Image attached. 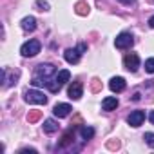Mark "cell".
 <instances>
[{"label":"cell","mask_w":154,"mask_h":154,"mask_svg":"<svg viewBox=\"0 0 154 154\" xmlns=\"http://www.w3.org/2000/svg\"><path fill=\"white\" fill-rule=\"evenodd\" d=\"M36 6H38L40 11H47L49 9V4L45 2V0H36Z\"/></svg>","instance_id":"obj_23"},{"label":"cell","mask_w":154,"mask_h":154,"mask_svg":"<svg viewBox=\"0 0 154 154\" xmlns=\"http://www.w3.org/2000/svg\"><path fill=\"white\" fill-rule=\"evenodd\" d=\"M152 2H154V0H152Z\"/></svg>","instance_id":"obj_28"},{"label":"cell","mask_w":154,"mask_h":154,"mask_svg":"<svg viewBox=\"0 0 154 154\" xmlns=\"http://www.w3.org/2000/svg\"><path fill=\"white\" fill-rule=\"evenodd\" d=\"M26 102L27 103H36V105H45L47 103V96L36 89H29L26 91Z\"/></svg>","instance_id":"obj_1"},{"label":"cell","mask_w":154,"mask_h":154,"mask_svg":"<svg viewBox=\"0 0 154 154\" xmlns=\"http://www.w3.org/2000/svg\"><path fill=\"white\" fill-rule=\"evenodd\" d=\"M72 138H74V131L69 129V131L63 134V138H62V141H60V147H67V145L72 141Z\"/></svg>","instance_id":"obj_15"},{"label":"cell","mask_w":154,"mask_h":154,"mask_svg":"<svg viewBox=\"0 0 154 154\" xmlns=\"http://www.w3.org/2000/svg\"><path fill=\"white\" fill-rule=\"evenodd\" d=\"M54 71H56V67L53 63H40L36 67V71H35V76H40V78H45L47 80L51 74H54Z\"/></svg>","instance_id":"obj_5"},{"label":"cell","mask_w":154,"mask_h":154,"mask_svg":"<svg viewBox=\"0 0 154 154\" xmlns=\"http://www.w3.org/2000/svg\"><path fill=\"white\" fill-rule=\"evenodd\" d=\"M120 2H122V4H125V6H131V4H134V2H136V0H120Z\"/></svg>","instance_id":"obj_25"},{"label":"cell","mask_w":154,"mask_h":154,"mask_svg":"<svg viewBox=\"0 0 154 154\" xmlns=\"http://www.w3.org/2000/svg\"><path fill=\"white\" fill-rule=\"evenodd\" d=\"M143 140L147 141V145H150V147H154V132H145V136H143Z\"/></svg>","instance_id":"obj_22"},{"label":"cell","mask_w":154,"mask_h":154,"mask_svg":"<svg viewBox=\"0 0 154 154\" xmlns=\"http://www.w3.org/2000/svg\"><path fill=\"white\" fill-rule=\"evenodd\" d=\"M143 120H145V112H143V111H134V112H131L129 118H127L129 125H132V127H140V125L143 123Z\"/></svg>","instance_id":"obj_8"},{"label":"cell","mask_w":154,"mask_h":154,"mask_svg":"<svg viewBox=\"0 0 154 154\" xmlns=\"http://www.w3.org/2000/svg\"><path fill=\"white\" fill-rule=\"evenodd\" d=\"M91 89H93V93H98V91L102 89V82H100L98 78H94V80L91 82Z\"/></svg>","instance_id":"obj_21"},{"label":"cell","mask_w":154,"mask_h":154,"mask_svg":"<svg viewBox=\"0 0 154 154\" xmlns=\"http://www.w3.org/2000/svg\"><path fill=\"white\" fill-rule=\"evenodd\" d=\"M109 87H111L112 93H122V91H125L127 84H125V80L122 76H114V78H111V82H109Z\"/></svg>","instance_id":"obj_7"},{"label":"cell","mask_w":154,"mask_h":154,"mask_svg":"<svg viewBox=\"0 0 154 154\" xmlns=\"http://www.w3.org/2000/svg\"><path fill=\"white\" fill-rule=\"evenodd\" d=\"M116 107H118V100H116L114 96L103 98V102H102V109H103V111H114Z\"/></svg>","instance_id":"obj_11"},{"label":"cell","mask_w":154,"mask_h":154,"mask_svg":"<svg viewBox=\"0 0 154 154\" xmlns=\"http://www.w3.org/2000/svg\"><path fill=\"white\" fill-rule=\"evenodd\" d=\"M71 111H72V107L69 103H56L54 109H53V114L58 116V118H65V116H69Z\"/></svg>","instance_id":"obj_9"},{"label":"cell","mask_w":154,"mask_h":154,"mask_svg":"<svg viewBox=\"0 0 154 154\" xmlns=\"http://www.w3.org/2000/svg\"><path fill=\"white\" fill-rule=\"evenodd\" d=\"M67 93H69V98H71V100H80V98H82V93H84V85H82L80 82H72V84L69 85Z\"/></svg>","instance_id":"obj_6"},{"label":"cell","mask_w":154,"mask_h":154,"mask_svg":"<svg viewBox=\"0 0 154 154\" xmlns=\"http://www.w3.org/2000/svg\"><path fill=\"white\" fill-rule=\"evenodd\" d=\"M123 65H125V69H127V71L136 72V71H138V67H140V58H138V54H134V53L125 54V58H123Z\"/></svg>","instance_id":"obj_4"},{"label":"cell","mask_w":154,"mask_h":154,"mask_svg":"<svg viewBox=\"0 0 154 154\" xmlns=\"http://www.w3.org/2000/svg\"><path fill=\"white\" fill-rule=\"evenodd\" d=\"M42 118V112L40 111H29V114H27V122L29 123H35V122H38Z\"/></svg>","instance_id":"obj_18"},{"label":"cell","mask_w":154,"mask_h":154,"mask_svg":"<svg viewBox=\"0 0 154 154\" xmlns=\"http://www.w3.org/2000/svg\"><path fill=\"white\" fill-rule=\"evenodd\" d=\"M132 44H134V38H132L131 33H122L114 40V45L118 49H129V47H132Z\"/></svg>","instance_id":"obj_3"},{"label":"cell","mask_w":154,"mask_h":154,"mask_svg":"<svg viewBox=\"0 0 154 154\" xmlns=\"http://www.w3.org/2000/svg\"><path fill=\"white\" fill-rule=\"evenodd\" d=\"M145 71L147 72H154V58H149V60H145Z\"/></svg>","instance_id":"obj_20"},{"label":"cell","mask_w":154,"mask_h":154,"mask_svg":"<svg viewBox=\"0 0 154 154\" xmlns=\"http://www.w3.org/2000/svg\"><path fill=\"white\" fill-rule=\"evenodd\" d=\"M56 131H58V123H56L54 120L49 118V120L44 122V132H47V134H54Z\"/></svg>","instance_id":"obj_13"},{"label":"cell","mask_w":154,"mask_h":154,"mask_svg":"<svg viewBox=\"0 0 154 154\" xmlns=\"http://www.w3.org/2000/svg\"><path fill=\"white\" fill-rule=\"evenodd\" d=\"M80 49L76 47V49H67L65 53H63V58H65V62H69V63H78L80 62Z\"/></svg>","instance_id":"obj_10"},{"label":"cell","mask_w":154,"mask_h":154,"mask_svg":"<svg viewBox=\"0 0 154 154\" xmlns=\"http://www.w3.org/2000/svg\"><path fill=\"white\" fill-rule=\"evenodd\" d=\"M20 53H22V56H26V58L36 56V54L40 53V42H38V40H29V42H26V44L22 45Z\"/></svg>","instance_id":"obj_2"},{"label":"cell","mask_w":154,"mask_h":154,"mask_svg":"<svg viewBox=\"0 0 154 154\" xmlns=\"http://www.w3.org/2000/svg\"><path fill=\"white\" fill-rule=\"evenodd\" d=\"M69 78H71V72L67 71V69H62L58 74H56V80H58V84H65V82H69Z\"/></svg>","instance_id":"obj_14"},{"label":"cell","mask_w":154,"mask_h":154,"mask_svg":"<svg viewBox=\"0 0 154 154\" xmlns=\"http://www.w3.org/2000/svg\"><path fill=\"white\" fill-rule=\"evenodd\" d=\"M149 26H150V27H154V17H150V18H149Z\"/></svg>","instance_id":"obj_27"},{"label":"cell","mask_w":154,"mask_h":154,"mask_svg":"<svg viewBox=\"0 0 154 154\" xmlns=\"http://www.w3.org/2000/svg\"><path fill=\"white\" fill-rule=\"evenodd\" d=\"M107 147H109V149H118V147H120V143H118V141H109V143H107Z\"/></svg>","instance_id":"obj_24"},{"label":"cell","mask_w":154,"mask_h":154,"mask_svg":"<svg viewBox=\"0 0 154 154\" xmlns=\"http://www.w3.org/2000/svg\"><path fill=\"white\" fill-rule=\"evenodd\" d=\"M22 29L24 31H35L36 29V18L35 17H26L22 20Z\"/></svg>","instance_id":"obj_12"},{"label":"cell","mask_w":154,"mask_h":154,"mask_svg":"<svg viewBox=\"0 0 154 154\" xmlns=\"http://www.w3.org/2000/svg\"><path fill=\"white\" fill-rule=\"evenodd\" d=\"M47 87H49L51 93H58L60 87H62V84H58V80L54 78V80H49V82H47Z\"/></svg>","instance_id":"obj_19"},{"label":"cell","mask_w":154,"mask_h":154,"mask_svg":"<svg viewBox=\"0 0 154 154\" xmlns=\"http://www.w3.org/2000/svg\"><path fill=\"white\" fill-rule=\"evenodd\" d=\"M80 134H82L84 140H91V138L94 136V129H93V127H82V129H80Z\"/></svg>","instance_id":"obj_17"},{"label":"cell","mask_w":154,"mask_h":154,"mask_svg":"<svg viewBox=\"0 0 154 154\" xmlns=\"http://www.w3.org/2000/svg\"><path fill=\"white\" fill-rule=\"evenodd\" d=\"M149 120H150V123H154V111H150V114H149Z\"/></svg>","instance_id":"obj_26"},{"label":"cell","mask_w":154,"mask_h":154,"mask_svg":"<svg viewBox=\"0 0 154 154\" xmlns=\"http://www.w3.org/2000/svg\"><path fill=\"white\" fill-rule=\"evenodd\" d=\"M74 11L78 13V15H82V17H85V15L89 13V6H87L85 2H78V4L74 6Z\"/></svg>","instance_id":"obj_16"}]
</instances>
